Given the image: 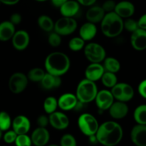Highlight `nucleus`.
Listing matches in <instances>:
<instances>
[{
	"mask_svg": "<svg viewBox=\"0 0 146 146\" xmlns=\"http://www.w3.org/2000/svg\"><path fill=\"white\" fill-rule=\"evenodd\" d=\"M96 136L99 143L105 146H114L121 141L123 131L121 125L117 122L106 121L99 125Z\"/></svg>",
	"mask_w": 146,
	"mask_h": 146,
	"instance_id": "nucleus-1",
	"label": "nucleus"
},
{
	"mask_svg": "<svg viewBox=\"0 0 146 146\" xmlns=\"http://www.w3.org/2000/svg\"><path fill=\"white\" fill-rule=\"evenodd\" d=\"M44 66L47 73L61 76L69 70L71 61L66 54L60 51H54L47 56Z\"/></svg>",
	"mask_w": 146,
	"mask_h": 146,
	"instance_id": "nucleus-2",
	"label": "nucleus"
},
{
	"mask_svg": "<svg viewBox=\"0 0 146 146\" xmlns=\"http://www.w3.org/2000/svg\"><path fill=\"white\" fill-rule=\"evenodd\" d=\"M101 23L102 33L109 38L119 36L124 29L123 20L114 11L106 13Z\"/></svg>",
	"mask_w": 146,
	"mask_h": 146,
	"instance_id": "nucleus-3",
	"label": "nucleus"
},
{
	"mask_svg": "<svg viewBox=\"0 0 146 146\" xmlns=\"http://www.w3.org/2000/svg\"><path fill=\"white\" fill-rule=\"evenodd\" d=\"M98 91V88L95 82L84 78L78 83L76 96L79 102L86 104L95 100Z\"/></svg>",
	"mask_w": 146,
	"mask_h": 146,
	"instance_id": "nucleus-4",
	"label": "nucleus"
},
{
	"mask_svg": "<svg viewBox=\"0 0 146 146\" xmlns=\"http://www.w3.org/2000/svg\"><path fill=\"white\" fill-rule=\"evenodd\" d=\"M78 125L80 131L86 136L95 135L99 127L98 121L90 113L81 114L78 119Z\"/></svg>",
	"mask_w": 146,
	"mask_h": 146,
	"instance_id": "nucleus-5",
	"label": "nucleus"
},
{
	"mask_svg": "<svg viewBox=\"0 0 146 146\" xmlns=\"http://www.w3.org/2000/svg\"><path fill=\"white\" fill-rule=\"evenodd\" d=\"M84 54L91 63H101L106 57L105 48L98 43H89L85 45Z\"/></svg>",
	"mask_w": 146,
	"mask_h": 146,
	"instance_id": "nucleus-6",
	"label": "nucleus"
},
{
	"mask_svg": "<svg viewBox=\"0 0 146 146\" xmlns=\"http://www.w3.org/2000/svg\"><path fill=\"white\" fill-rule=\"evenodd\" d=\"M111 93L114 99L123 102H128L134 96V89L130 84L126 83H117L111 88Z\"/></svg>",
	"mask_w": 146,
	"mask_h": 146,
	"instance_id": "nucleus-7",
	"label": "nucleus"
},
{
	"mask_svg": "<svg viewBox=\"0 0 146 146\" xmlns=\"http://www.w3.org/2000/svg\"><path fill=\"white\" fill-rule=\"evenodd\" d=\"M77 21L74 17H62L54 24V30L61 36L70 35L76 30Z\"/></svg>",
	"mask_w": 146,
	"mask_h": 146,
	"instance_id": "nucleus-8",
	"label": "nucleus"
},
{
	"mask_svg": "<svg viewBox=\"0 0 146 146\" xmlns=\"http://www.w3.org/2000/svg\"><path fill=\"white\" fill-rule=\"evenodd\" d=\"M29 78L21 72L13 74L9 80V88L13 94H18L23 92L28 86Z\"/></svg>",
	"mask_w": 146,
	"mask_h": 146,
	"instance_id": "nucleus-9",
	"label": "nucleus"
},
{
	"mask_svg": "<svg viewBox=\"0 0 146 146\" xmlns=\"http://www.w3.org/2000/svg\"><path fill=\"white\" fill-rule=\"evenodd\" d=\"M114 97L111 91L108 90H101L98 91L94 101L98 108L101 111L108 110L113 103L114 102Z\"/></svg>",
	"mask_w": 146,
	"mask_h": 146,
	"instance_id": "nucleus-10",
	"label": "nucleus"
},
{
	"mask_svg": "<svg viewBox=\"0 0 146 146\" xmlns=\"http://www.w3.org/2000/svg\"><path fill=\"white\" fill-rule=\"evenodd\" d=\"M131 44L133 48L138 51L146 49V30L138 28L131 33Z\"/></svg>",
	"mask_w": 146,
	"mask_h": 146,
	"instance_id": "nucleus-11",
	"label": "nucleus"
},
{
	"mask_svg": "<svg viewBox=\"0 0 146 146\" xmlns=\"http://www.w3.org/2000/svg\"><path fill=\"white\" fill-rule=\"evenodd\" d=\"M12 45L15 49L18 51H23L26 49L29 44V34L27 31L19 30L15 31L14 36L11 38Z\"/></svg>",
	"mask_w": 146,
	"mask_h": 146,
	"instance_id": "nucleus-12",
	"label": "nucleus"
},
{
	"mask_svg": "<svg viewBox=\"0 0 146 146\" xmlns=\"http://www.w3.org/2000/svg\"><path fill=\"white\" fill-rule=\"evenodd\" d=\"M49 123L56 130H64L69 125V119L65 113L54 111L49 114L48 116Z\"/></svg>",
	"mask_w": 146,
	"mask_h": 146,
	"instance_id": "nucleus-13",
	"label": "nucleus"
},
{
	"mask_svg": "<svg viewBox=\"0 0 146 146\" xmlns=\"http://www.w3.org/2000/svg\"><path fill=\"white\" fill-rule=\"evenodd\" d=\"M131 139L135 145L146 146V125H135L131 130Z\"/></svg>",
	"mask_w": 146,
	"mask_h": 146,
	"instance_id": "nucleus-14",
	"label": "nucleus"
},
{
	"mask_svg": "<svg viewBox=\"0 0 146 146\" xmlns=\"http://www.w3.org/2000/svg\"><path fill=\"white\" fill-rule=\"evenodd\" d=\"M104 72L105 69L101 63H91L86 68L85 76L87 79L96 82L101 80Z\"/></svg>",
	"mask_w": 146,
	"mask_h": 146,
	"instance_id": "nucleus-15",
	"label": "nucleus"
},
{
	"mask_svg": "<svg viewBox=\"0 0 146 146\" xmlns=\"http://www.w3.org/2000/svg\"><path fill=\"white\" fill-rule=\"evenodd\" d=\"M13 130L17 135L27 134L31 128V123L27 116L23 115H18L13 120L11 123Z\"/></svg>",
	"mask_w": 146,
	"mask_h": 146,
	"instance_id": "nucleus-16",
	"label": "nucleus"
},
{
	"mask_svg": "<svg viewBox=\"0 0 146 146\" xmlns=\"http://www.w3.org/2000/svg\"><path fill=\"white\" fill-rule=\"evenodd\" d=\"M32 144L36 146L46 145L50 139V134L46 128L38 127L33 131L31 135Z\"/></svg>",
	"mask_w": 146,
	"mask_h": 146,
	"instance_id": "nucleus-17",
	"label": "nucleus"
},
{
	"mask_svg": "<svg viewBox=\"0 0 146 146\" xmlns=\"http://www.w3.org/2000/svg\"><path fill=\"white\" fill-rule=\"evenodd\" d=\"M108 110L110 115L113 118L120 120L124 118L128 115L129 108L125 102L117 101L116 102L113 103Z\"/></svg>",
	"mask_w": 146,
	"mask_h": 146,
	"instance_id": "nucleus-18",
	"label": "nucleus"
},
{
	"mask_svg": "<svg viewBox=\"0 0 146 146\" xmlns=\"http://www.w3.org/2000/svg\"><path fill=\"white\" fill-rule=\"evenodd\" d=\"M78 100L76 94L71 93L64 94L58 99V106L63 111H70L76 106Z\"/></svg>",
	"mask_w": 146,
	"mask_h": 146,
	"instance_id": "nucleus-19",
	"label": "nucleus"
},
{
	"mask_svg": "<svg viewBox=\"0 0 146 146\" xmlns=\"http://www.w3.org/2000/svg\"><path fill=\"white\" fill-rule=\"evenodd\" d=\"M135 6L129 1H121L117 3L114 9V12L122 19L131 17L135 13Z\"/></svg>",
	"mask_w": 146,
	"mask_h": 146,
	"instance_id": "nucleus-20",
	"label": "nucleus"
},
{
	"mask_svg": "<svg viewBox=\"0 0 146 146\" xmlns=\"http://www.w3.org/2000/svg\"><path fill=\"white\" fill-rule=\"evenodd\" d=\"M60 9V13L63 17H74L80 10V4L74 0H67L62 4Z\"/></svg>",
	"mask_w": 146,
	"mask_h": 146,
	"instance_id": "nucleus-21",
	"label": "nucleus"
},
{
	"mask_svg": "<svg viewBox=\"0 0 146 146\" xmlns=\"http://www.w3.org/2000/svg\"><path fill=\"white\" fill-rule=\"evenodd\" d=\"M40 82H41V86L44 89L51 90L58 88L61 85L62 81H61V76L53 75L46 72Z\"/></svg>",
	"mask_w": 146,
	"mask_h": 146,
	"instance_id": "nucleus-22",
	"label": "nucleus"
},
{
	"mask_svg": "<svg viewBox=\"0 0 146 146\" xmlns=\"http://www.w3.org/2000/svg\"><path fill=\"white\" fill-rule=\"evenodd\" d=\"M97 34V27L96 24L88 21L83 24L79 29V36L85 41H91Z\"/></svg>",
	"mask_w": 146,
	"mask_h": 146,
	"instance_id": "nucleus-23",
	"label": "nucleus"
},
{
	"mask_svg": "<svg viewBox=\"0 0 146 146\" xmlns=\"http://www.w3.org/2000/svg\"><path fill=\"white\" fill-rule=\"evenodd\" d=\"M105 14L106 12L102 7L99 6H93L86 11V17L89 22L97 24L102 21Z\"/></svg>",
	"mask_w": 146,
	"mask_h": 146,
	"instance_id": "nucleus-24",
	"label": "nucleus"
},
{
	"mask_svg": "<svg viewBox=\"0 0 146 146\" xmlns=\"http://www.w3.org/2000/svg\"><path fill=\"white\" fill-rule=\"evenodd\" d=\"M15 31V27L10 21L0 23V41H7L11 39Z\"/></svg>",
	"mask_w": 146,
	"mask_h": 146,
	"instance_id": "nucleus-25",
	"label": "nucleus"
},
{
	"mask_svg": "<svg viewBox=\"0 0 146 146\" xmlns=\"http://www.w3.org/2000/svg\"><path fill=\"white\" fill-rule=\"evenodd\" d=\"M104 68L105 71H109V72L115 73L120 71L121 69V64L119 61L113 57H106L104 60Z\"/></svg>",
	"mask_w": 146,
	"mask_h": 146,
	"instance_id": "nucleus-26",
	"label": "nucleus"
},
{
	"mask_svg": "<svg viewBox=\"0 0 146 146\" xmlns=\"http://www.w3.org/2000/svg\"><path fill=\"white\" fill-rule=\"evenodd\" d=\"M38 25L43 31L50 32L52 30H54V23L51 18H50L47 15H41L40 16L37 20Z\"/></svg>",
	"mask_w": 146,
	"mask_h": 146,
	"instance_id": "nucleus-27",
	"label": "nucleus"
},
{
	"mask_svg": "<svg viewBox=\"0 0 146 146\" xmlns=\"http://www.w3.org/2000/svg\"><path fill=\"white\" fill-rule=\"evenodd\" d=\"M133 118L138 124L146 125V104H142L137 107L133 113Z\"/></svg>",
	"mask_w": 146,
	"mask_h": 146,
	"instance_id": "nucleus-28",
	"label": "nucleus"
},
{
	"mask_svg": "<svg viewBox=\"0 0 146 146\" xmlns=\"http://www.w3.org/2000/svg\"><path fill=\"white\" fill-rule=\"evenodd\" d=\"M102 84L107 88H112L118 83V78L115 73L105 71L101 78Z\"/></svg>",
	"mask_w": 146,
	"mask_h": 146,
	"instance_id": "nucleus-29",
	"label": "nucleus"
},
{
	"mask_svg": "<svg viewBox=\"0 0 146 146\" xmlns=\"http://www.w3.org/2000/svg\"><path fill=\"white\" fill-rule=\"evenodd\" d=\"M58 107V100L53 96L47 97L44 102V109L48 114L56 111Z\"/></svg>",
	"mask_w": 146,
	"mask_h": 146,
	"instance_id": "nucleus-30",
	"label": "nucleus"
},
{
	"mask_svg": "<svg viewBox=\"0 0 146 146\" xmlns=\"http://www.w3.org/2000/svg\"><path fill=\"white\" fill-rule=\"evenodd\" d=\"M11 117L6 111L0 112V130L2 131H8L11 126Z\"/></svg>",
	"mask_w": 146,
	"mask_h": 146,
	"instance_id": "nucleus-31",
	"label": "nucleus"
},
{
	"mask_svg": "<svg viewBox=\"0 0 146 146\" xmlns=\"http://www.w3.org/2000/svg\"><path fill=\"white\" fill-rule=\"evenodd\" d=\"M45 71L41 68H34L30 70L28 73L29 79L34 82H40L45 75Z\"/></svg>",
	"mask_w": 146,
	"mask_h": 146,
	"instance_id": "nucleus-32",
	"label": "nucleus"
},
{
	"mask_svg": "<svg viewBox=\"0 0 146 146\" xmlns=\"http://www.w3.org/2000/svg\"><path fill=\"white\" fill-rule=\"evenodd\" d=\"M84 46H85V41L80 36L74 37L68 42V47L73 51H81L84 48Z\"/></svg>",
	"mask_w": 146,
	"mask_h": 146,
	"instance_id": "nucleus-33",
	"label": "nucleus"
},
{
	"mask_svg": "<svg viewBox=\"0 0 146 146\" xmlns=\"http://www.w3.org/2000/svg\"><path fill=\"white\" fill-rule=\"evenodd\" d=\"M123 28L129 32H133L134 31L139 28L138 21L131 19V17L125 19V21H123Z\"/></svg>",
	"mask_w": 146,
	"mask_h": 146,
	"instance_id": "nucleus-34",
	"label": "nucleus"
},
{
	"mask_svg": "<svg viewBox=\"0 0 146 146\" xmlns=\"http://www.w3.org/2000/svg\"><path fill=\"white\" fill-rule=\"evenodd\" d=\"M14 143L17 146H30L32 145L31 137L28 136L27 134L17 135Z\"/></svg>",
	"mask_w": 146,
	"mask_h": 146,
	"instance_id": "nucleus-35",
	"label": "nucleus"
},
{
	"mask_svg": "<svg viewBox=\"0 0 146 146\" xmlns=\"http://www.w3.org/2000/svg\"><path fill=\"white\" fill-rule=\"evenodd\" d=\"M60 145L61 146H76V141L71 134H65L60 140Z\"/></svg>",
	"mask_w": 146,
	"mask_h": 146,
	"instance_id": "nucleus-36",
	"label": "nucleus"
},
{
	"mask_svg": "<svg viewBox=\"0 0 146 146\" xmlns=\"http://www.w3.org/2000/svg\"><path fill=\"white\" fill-rule=\"evenodd\" d=\"M48 42L49 45L53 47H57L61 45V37L60 34L56 32H52L48 37Z\"/></svg>",
	"mask_w": 146,
	"mask_h": 146,
	"instance_id": "nucleus-37",
	"label": "nucleus"
},
{
	"mask_svg": "<svg viewBox=\"0 0 146 146\" xmlns=\"http://www.w3.org/2000/svg\"><path fill=\"white\" fill-rule=\"evenodd\" d=\"M17 134L14 130L12 131H7V132L4 133V136H3V139H4V142L7 143H12L15 142V140L17 138Z\"/></svg>",
	"mask_w": 146,
	"mask_h": 146,
	"instance_id": "nucleus-38",
	"label": "nucleus"
},
{
	"mask_svg": "<svg viewBox=\"0 0 146 146\" xmlns=\"http://www.w3.org/2000/svg\"><path fill=\"white\" fill-rule=\"evenodd\" d=\"M115 5H116V3L113 0H106V1H104L101 7H102L103 9L104 10V11L106 14V13L114 11Z\"/></svg>",
	"mask_w": 146,
	"mask_h": 146,
	"instance_id": "nucleus-39",
	"label": "nucleus"
},
{
	"mask_svg": "<svg viewBox=\"0 0 146 146\" xmlns=\"http://www.w3.org/2000/svg\"><path fill=\"white\" fill-rule=\"evenodd\" d=\"M36 123H37V125H38V127L46 128V127L48 125V124L49 123L48 117H47L46 115H41L40 116L38 117V118H37Z\"/></svg>",
	"mask_w": 146,
	"mask_h": 146,
	"instance_id": "nucleus-40",
	"label": "nucleus"
},
{
	"mask_svg": "<svg viewBox=\"0 0 146 146\" xmlns=\"http://www.w3.org/2000/svg\"><path fill=\"white\" fill-rule=\"evenodd\" d=\"M138 90L141 96L146 99V79L143 80L140 83L138 87Z\"/></svg>",
	"mask_w": 146,
	"mask_h": 146,
	"instance_id": "nucleus-41",
	"label": "nucleus"
},
{
	"mask_svg": "<svg viewBox=\"0 0 146 146\" xmlns=\"http://www.w3.org/2000/svg\"><path fill=\"white\" fill-rule=\"evenodd\" d=\"M21 20H22V17H21V14H19V13H14L10 17L9 21L15 26L17 24H19L21 22Z\"/></svg>",
	"mask_w": 146,
	"mask_h": 146,
	"instance_id": "nucleus-42",
	"label": "nucleus"
},
{
	"mask_svg": "<svg viewBox=\"0 0 146 146\" xmlns=\"http://www.w3.org/2000/svg\"><path fill=\"white\" fill-rule=\"evenodd\" d=\"M138 27L143 29L146 30V14H143L139 19L138 20Z\"/></svg>",
	"mask_w": 146,
	"mask_h": 146,
	"instance_id": "nucleus-43",
	"label": "nucleus"
},
{
	"mask_svg": "<svg viewBox=\"0 0 146 146\" xmlns=\"http://www.w3.org/2000/svg\"><path fill=\"white\" fill-rule=\"evenodd\" d=\"M81 5L86 6V7H91L93 6L97 0H76Z\"/></svg>",
	"mask_w": 146,
	"mask_h": 146,
	"instance_id": "nucleus-44",
	"label": "nucleus"
},
{
	"mask_svg": "<svg viewBox=\"0 0 146 146\" xmlns=\"http://www.w3.org/2000/svg\"><path fill=\"white\" fill-rule=\"evenodd\" d=\"M0 1H1V4H4L5 5L12 6L15 5L17 3H19L20 0H0Z\"/></svg>",
	"mask_w": 146,
	"mask_h": 146,
	"instance_id": "nucleus-45",
	"label": "nucleus"
},
{
	"mask_svg": "<svg viewBox=\"0 0 146 146\" xmlns=\"http://www.w3.org/2000/svg\"><path fill=\"white\" fill-rule=\"evenodd\" d=\"M51 3L53 5L56 7H58L59 8L64 3H65L67 0H51Z\"/></svg>",
	"mask_w": 146,
	"mask_h": 146,
	"instance_id": "nucleus-46",
	"label": "nucleus"
},
{
	"mask_svg": "<svg viewBox=\"0 0 146 146\" xmlns=\"http://www.w3.org/2000/svg\"><path fill=\"white\" fill-rule=\"evenodd\" d=\"M2 132H3V131H1V130H0V140L1 139V138H2V136H3Z\"/></svg>",
	"mask_w": 146,
	"mask_h": 146,
	"instance_id": "nucleus-47",
	"label": "nucleus"
},
{
	"mask_svg": "<svg viewBox=\"0 0 146 146\" xmlns=\"http://www.w3.org/2000/svg\"><path fill=\"white\" fill-rule=\"evenodd\" d=\"M35 1H39V2H42V1H47V0H35Z\"/></svg>",
	"mask_w": 146,
	"mask_h": 146,
	"instance_id": "nucleus-48",
	"label": "nucleus"
},
{
	"mask_svg": "<svg viewBox=\"0 0 146 146\" xmlns=\"http://www.w3.org/2000/svg\"><path fill=\"white\" fill-rule=\"evenodd\" d=\"M1 4V1H0V4Z\"/></svg>",
	"mask_w": 146,
	"mask_h": 146,
	"instance_id": "nucleus-49",
	"label": "nucleus"
}]
</instances>
